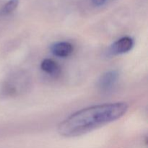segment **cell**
Listing matches in <instances>:
<instances>
[{"instance_id": "3", "label": "cell", "mask_w": 148, "mask_h": 148, "mask_svg": "<svg viewBox=\"0 0 148 148\" xmlns=\"http://www.w3.org/2000/svg\"><path fill=\"white\" fill-rule=\"evenodd\" d=\"M134 40L130 36H124L114 42L109 48L108 53L112 56L121 55L130 52L134 47Z\"/></svg>"}, {"instance_id": "2", "label": "cell", "mask_w": 148, "mask_h": 148, "mask_svg": "<svg viewBox=\"0 0 148 148\" xmlns=\"http://www.w3.org/2000/svg\"><path fill=\"white\" fill-rule=\"evenodd\" d=\"M28 79L25 74H16L4 82L1 93L7 97L16 96L22 90L27 88Z\"/></svg>"}, {"instance_id": "8", "label": "cell", "mask_w": 148, "mask_h": 148, "mask_svg": "<svg viewBox=\"0 0 148 148\" xmlns=\"http://www.w3.org/2000/svg\"><path fill=\"white\" fill-rule=\"evenodd\" d=\"M108 0H91V2L95 7H101L105 5Z\"/></svg>"}, {"instance_id": "7", "label": "cell", "mask_w": 148, "mask_h": 148, "mask_svg": "<svg viewBox=\"0 0 148 148\" xmlns=\"http://www.w3.org/2000/svg\"><path fill=\"white\" fill-rule=\"evenodd\" d=\"M19 0H9L4 4L0 12L2 14H9L14 11L18 7Z\"/></svg>"}, {"instance_id": "6", "label": "cell", "mask_w": 148, "mask_h": 148, "mask_svg": "<svg viewBox=\"0 0 148 148\" xmlns=\"http://www.w3.org/2000/svg\"><path fill=\"white\" fill-rule=\"evenodd\" d=\"M40 69L45 73L51 76H56L60 72V66L55 61L51 59H45L40 63Z\"/></svg>"}, {"instance_id": "5", "label": "cell", "mask_w": 148, "mask_h": 148, "mask_svg": "<svg viewBox=\"0 0 148 148\" xmlns=\"http://www.w3.org/2000/svg\"><path fill=\"white\" fill-rule=\"evenodd\" d=\"M74 51V46L67 41H59L51 46V51L54 56L59 58H66L70 56Z\"/></svg>"}, {"instance_id": "1", "label": "cell", "mask_w": 148, "mask_h": 148, "mask_svg": "<svg viewBox=\"0 0 148 148\" xmlns=\"http://www.w3.org/2000/svg\"><path fill=\"white\" fill-rule=\"evenodd\" d=\"M128 109V104L121 101L82 108L61 121L57 132L64 137H79L119 119Z\"/></svg>"}, {"instance_id": "4", "label": "cell", "mask_w": 148, "mask_h": 148, "mask_svg": "<svg viewBox=\"0 0 148 148\" xmlns=\"http://www.w3.org/2000/svg\"><path fill=\"white\" fill-rule=\"evenodd\" d=\"M119 77L118 71L111 70L105 72L100 77L98 81V88L102 92H108L113 89Z\"/></svg>"}]
</instances>
